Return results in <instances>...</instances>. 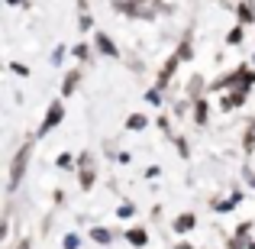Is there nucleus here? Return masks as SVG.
<instances>
[{
	"label": "nucleus",
	"mask_w": 255,
	"mask_h": 249,
	"mask_svg": "<svg viewBox=\"0 0 255 249\" xmlns=\"http://www.w3.org/2000/svg\"><path fill=\"white\" fill-rule=\"evenodd\" d=\"M129 237H132V243H136V246H142V243H145V233H139V230H136V233H129Z\"/></svg>",
	"instance_id": "1"
},
{
	"label": "nucleus",
	"mask_w": 255,
	"mask_h": 249,
	"mask_svg": "<svg viewBox=\"0 0 255 249\" xmlns=\"http://www.w3.org/2000/svg\"><path fill=\"white\" fill-rule=\"evenodd\" d=\"M23 249H26V246H23Z\"/></svg>",
	"instance_id": "2"
}]
</instances>
